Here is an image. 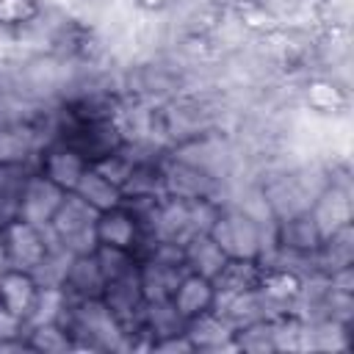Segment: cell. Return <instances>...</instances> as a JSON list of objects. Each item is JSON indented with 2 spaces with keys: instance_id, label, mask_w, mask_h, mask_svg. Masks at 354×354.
I'll return each mask as SVG.
<instances>
[{
  "instance_id": "1",
  "label": "cell",
  "mask_w": 354,
  "mask_h": 354,
  "mask_svg": "<svg viewBox=\"0 0 354 354\" xmlns=\"http://www.w3.org/2000/svg\"><path fill=\"white\" fill-rule=\"evenodd\" d=\"M207 235L221 246L230 260H263L274 246V221L263 218L238 202H218Z\"/></svg>"
},
{
  "instance_id": "2",
  "label": "cell",
  "mask_w": 354,
  "mask_h": 354,
  "mask_svg": "<svg viewBox=\"0 0 354 354\" xmlns=\"http://www.w3.org/2000/svg\"><path fill=\"white\" fill-rule=\"evenodd\" d=\"M61 324L72 335L75 351H130L127 329L111 315L102 299H69L61 315Z\"/></svg>"
},
{
  "instance_id": "3",
  "label": "cell",
  "mask_w": 354,
  "mask_h": 354,
  "mask_svg": "<svg viewBox=\"0 0 354 354\" xmlns=\"http://www.w3.org/2000/svg\"><path fill=\"white\" fill-rule=\"evenodd\" d=\"M218 202L210 199H180V196H163L155 218L149 224V238L185 246L196 235H205L213 224Z\"/></svg>"
},
{
  "instance_id": "4",
  "label": "cell",
  "mask_w": 354,
  "mask_h": 354,
  "mask_svg": "<svg viewBox=\"0 0 354 354\" xmlns=\"http://www.w3.org/2000/svg\"><path fill=\"white\" fill-rule=\"evenodd\" d=\"M97 210L88 207L77 194H66L61 207L55 210L53 221L47 224V232L50 238L64 246L69 254H86V252H94L97 249Z\"/></svg>"
},
{
  "instance_id": "5",
  "label": "cell",
  "mask_w": 354,
  "mask_h": 354,
  "mask_svg": "<svg viewBox=\"0 0 354 354\" xmlns=\"http://www.w3.org/2000/svg\"><path fill=\"white\" fill-rule=\"evenodd\" d=\"M53 238L47 230L33 227L22 218H14L0 227V266L33 271L47 254Z\"/></svg>"
},
{
  "instance_id": "6",
  "label": "cell",
  "mask_w": 354,
  "mask_h": 354,
  "mask_svg": "<svg viewBox=\"0 0 354 354\" xmlns=\"http://www.w3.org/2000/svg\"><path fill=\"white\" fill-rule=\"evenodd\" d=\"M163 196L224 202L227 185L221 180H216L213 174H207V171L174 158L171 152H166V158H163Z\"/></svg>"
},
{
  "instance_id": "7",
  "label": "cell",
  "mask_w": 354,
  "mask_h": 354,
  "mask_svg": "<svg viewBox=\"0 0 354 354\" xmlns=\"http://www.w3.org/2000/svg\"><path fill=\"white\" fill-rule=\"evenodd\" d=\"M296 102L321 116L351 113V83L332 75H301L296 77Z\"/></svg>"
},
{
  "instance_id": "8",
  "label": "cell",
  "mask_w": 354,
  "mask_h": 354,
  "mask_svg": "<svg viewBox=\"0 0 354 354\" xmlns=\"http://www.w3.org/2000/svg\"><path fill=\"white\" fill-rule=\"evenodd\" d=\"M88 166H91V163H88L75 147H69V144L61 141V138L44 141L41 149L36 152V163H33L36 171H41L47 180H53V183H55L58 188H64L66 194L75 191V185L80 183V177H83V171H86Z\"/></svg>"
},
{
  "instance_id": "9",
  "label": "cell",
  "mask_w": 354,
  "mask_h": 354,
  "mask_svg": "<svg viewBox=\"0 0 354 354\" xmlns=\"http://www.w3.org/2000/svg\"><path fill=\"white\" fill-rule=\"evenodd\" d=\"M66 191L58 188L53 180H47L41 171L30 169L25 185H22V196H19V216L22 221L33 224V227H41L47 230V224L53 221L55 210L61 207Z\"/></svg>"
},
{
  "instance_id": "10",
  "label": "cell",
  "mask_w": 354,
  "mask_h": 354,
  "mask_svg": "<svg viewBox=\"0 0 354 354\" xmlns=\"http://www.w3.org/2000/svg\"><path fill=\"white\" fill-rule=\"evenodd\" d=\"M100 299L111 310V315L130 335V329L136 326V321L141 315V307H144V290H141V279H138V266L124 271V274H119V277L105 279Z\"/></svg>"
},
{
  "instance_id": "11",
  "label": "cell",
  "mask_w": 354,
  "mask_h": 354,
  "mask_svg": "<svg viewBox=\"0 0 354 354\" xmlns=\"http://www.w3.org/2000/svg\"><path fill=\"white\" fill-rule=\"evenodd\" d=\"M97 246H116V249H127L138 257V249L147 243V232L144 227L136 221V216L119 202L111 210H102L97 216Z\"/></svg>"
},
{
  "instance_id": "12",
  "label": "cell",
  "mask_w": 354,
  "mask_h": 354,
  "mask_svg": "<svg viewBox=\"0 0 354 354\" xmlns=\"http://www.w3.org/2000/svg\"><path fill=\"white\" fill-rule=\"evenodd\" d=\"M321 238H324V232L318 230V224L310 216V210L274 221V246L277 249L313 257L318 243H321Z\"/></svg>"
},
{
  "instance_id": "13",
  "label": "cell",
  "mask_w": 354,
  "mask_h": 354,
  "mask_svg": "<svg viewBox=\"0 0 354 354\" xmlns=\"http://www.w3.org/2000/svg\"><path fill=\"white\" fill-rule=\"evenodd\" d=\"M47 141L41 124H0V166L6 163H36V152Z\"/></svg>"
},
{
  "instance_id": "14",
  "label": "cell",
  "mask_w": 354,
  "mask_h": 354,
  "mask_svg": "<svg viewBox=\"0 0 354 354\" xmlns=\"http://www.w3.org/2000/svg\"><path fill=\"white\" fill-rule=\"evenodd\" d=\"M185 335H188L194 351H199V354L235 351V343H232L235 329L216 310H207V313L185 321Z\"/></svg>"
},
{
  "instance_id": "15",
  "label": "cell",
  "mask_w": 354,
  "mask_h": 354,
  "mask_svg": "<svg viewBox=\"0 0 354 354\" xmlns=\"http://www.w3.org/2000/svg\"><path fill=\"white\" fill-rule=\"evenodd\" d=\"M36 293H39V282L33 279L30 271L0 266V307L6 313H11L14 318H19L25 324V318L36 301Z\"/></svg>"
},
{
  "instance_id": "16",
  "label": "cell",
  "mask_w": 354,
  "mask_h": 354,
  "mask_svg": "<svg viewBox=\"0 0 354 354\" xmlns=\"http://www.w3.org/2000/svg\"><path fill=\"white\" fill-rule=\"evenodd\" d=\"M313 266L318 274H335L354 266V224H343L326 232L313 254Z\"/></svg>"
},
{
  "instance_id": "17",
  "label": "cell",
  "mask_w": 354,
  "mask_h": 354,
  "mask_svg": "<svg viewBox=\"0 0 354 354\" xmlns=\"http://www.w3.org/2000/svg\"><path fill=\"white\" fill-rule=\"evenodd\" d=\"M171 304L185 321H191V318L216 307V285L199 274L185 271L183 279L177 282L174 293H171Z\"/></svg>"
},
{
  "instance_id": "18",
  "label": "cell",
  "mask_w": 354,
  "mask_h": 354,
  "mask_svg": "<svg viewBox=\"0 0 354 354\" xmlns=\"http://www.w3.org/2000/svg\"><path fill=\"white\" fill-rule=\"evenodd\" d=\"M102 285H105V277L100 271V263H97L94 252L72 254L61 290L69 299H97L102 293Z\"/></svg>"
},
{
  "instance_id": "19",
  "label": "cell",
  "mask_w": 354,
  "mask_h": 354,
  "mask_svg": "<svg viewBox=\"0 0 354 354\" xmlns=\"http://www.w3.org/2000/svg\"><path fill=\"white\" fill-rule=\"evenodd\" d=\"M230 257L221 252V246L205 232V235H196L194 241H188L185 246H183V263H185V271H191V274H199V277H205V279H216L218 277V271L224 268V263H227Z\"/></svg>"
},
{
  "instance_id": "20",
  "label": "cell",
  "mask_w": 354,
  "mask_h": 354,
  "mask_svg": "<svg viewBox=\"0 0 354 354\" xmlns=\"http://www.w3.org/2000/svg\"><path fill=\"white\" fill-rule=\"evenodd\" d=\"M72 194H77L88 207H94L97 213H102V210H111V207H116L119 202H122V188L116 185V183H111L102 171H97L94 166H88L86 171H83V177H80V183L75 185V191Z\"/></svg>"
},
{
  "instance_id": "21",
  "label": "cell",
  "mask_w": 354,
  "mask_h": 354,
  "mask_svg": "<svg viewBox=\"0 0 354 354\" xmlns=\"http://www.w3.org/2000/svg\"><path fill=\"white\" fill-rule=\"evenodd\" d=\"M351 348H354V324H340V321L307 324V351H351Z\"/></svg>"
},
{
  "instance_id": "22",
  "label": "cell",
  "mask_w": 354,
  "mask_h": 354,
  "mask_svg": "<svg viewBox=\"0 0 354 354\" xmlns=\"http://www.w3.org/2000/svg\"><path fill=\"white\" fill-rule=\"evenodd\" d=\"M30 163H6L0 166V227L19 216L22 185L30 174Z\"/></svg>"
},
{
  "instance_id": "23",
  "label": "cell",
  "mask_w": 354,
  "mask_h": 354,
  "mask_svg": "<svg viewBox=\"0 0 354 354\" xmlns=\"http://www.w3.org/2000/svg\"><path fill=\"white\" fill-rule=\"evenodd\" d=\"M25 346H28V351H39V354H66V351H75L72 335L66 332V326L61 321L25 326Z\"/></svg>"
},
{
  "instance_id": "24",
  "label": "cell",
  "mask_w": 354,
  "mask_h": 354,
  "mask_svg": "<svg viewBox=\"0 0 354 354\" xmlns=\"http://www.w3.org/2000/svg\"><path fill=\"white\" fill-rule=\"evenodd\" d=\"M260 274H263V266L257 260H227L224 268L218 271V277L213 279L216 296L249 290L260 282Z\"/></svg>"
},
{
  "instance_id": "25",
  "label": "cell",
  "mask_w": 354,
  "mask_h": 354,
  "mask_svg": "<svg viewBox=\"0 0 354 354\" xmlns=\"http://www.w3.org/2000/svg\"><path fill=\"white\" fill-rule=\"evenodd\" d=\"M235 351H246V354H274V318L266 321H254L246 326H238L232 335Z\"/></svg>"
},
{
  "instance_id": "26",
  "label": "cell",
  "mask_w": 354,
  "mask_h": 354,
  "mask_svg": "<svg viewBox=\"0 0 354 354\" xmlns=\"http://www.w3.org/2000/svg\"><path fill=\"white\" fill-rule=\"evenodd\" d=\"M69 260H72V254L53 241L50 249H47V254L39 260V266L30 274L39 282V288H61L64 285V277H66V268H69Z\"/></svg>"
},
{
  "instance_id": "27",
  "label": "cell",
  "mask_w": 354,
  "mask_h": 354,
  "mask_svg": "<svg viewBox=\"0 0 354 354\" xmlns=\"http://www.w3.org/2000/svg\"><path fill=\"white\" fill-rule=\"evenodd\" d=\"M41 8V0H0V28H19Z\"/></svg>"
},
{
  "instance_id": "28",
  "label": "cell",
  "mask_w": 354,
  "mask_h": 354,
  "mask_svg": "<svg viewBox=\"0 0 354 354\" xmlns=\"http://www.w3.org/2000/svg\"><path fill=\"white\" fill-rule=\"evenodd\" d=\"M149 351L152 354L155 351H163V354H194V346H191V340H188L185 332H177V335H166V337L155 340L149 346Z\"/></svg>"
},
{
  "instance_id": "29",
  "label": "cell",
  "mask_w": 354,
  "mask_h": 354,
  "mask_svg": "<svg viewBox=\"0 0 354 354\" xmlns=\"http://www.w3.org/2000/svg\"><path fill=\"white\" fill-rule=\"evenodd\" d=\"M133 6H136V11H147V14H160L166 6H169V0H133Z\"/></svg>"
},
{
  "instance_id": "30",
  "label": "cell",
  "mask_w": 354,
  "mask_h": 354,
  "mask_svg": "<svg viewBox=\"0 0 354 354\" xmlns=\"http://www.w3.org/2000/svg\"><path fill=\"white\" fill-rule=\"evenodd\" d=\"M218 11H238V8H243V6H249L252 0H210Z\"/></svg>"
}]
</instances>
